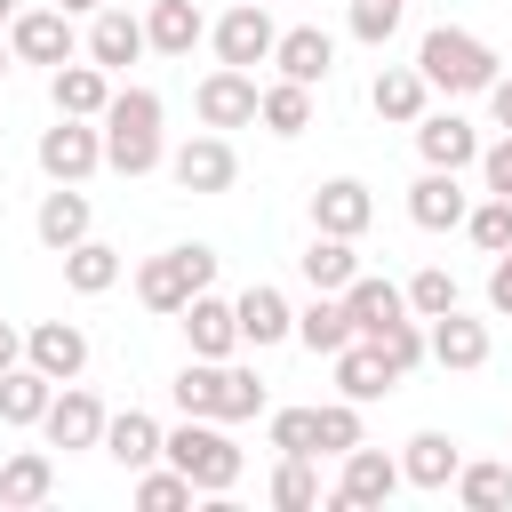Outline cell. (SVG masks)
Here are the masks:
<instances>
[{
    "mask_svg": "<svg viewBox=\"0 0 512 512\" xmlns=\"http://www.w3.org/2000/svg\"><path fill=\"white\" fill-rule=\"evenodd\" d=\"M168 176H176L184 192H232V184H240V152H232L224 128H200V136H184V144L168 152Z\"/></svg>",
    "mask_w": 512,
    "mask_h": 512,
    "instance_id": "9c48e42d",
    "label": "cell"
},
{
    "mask_svg": "<svg viewBox=\"0 0 512 512\" xmlns=\"http://www.w3.org/2000/svg\"><path fill=\"white\" fill-rule=\"evenodd\" d=\"M344 320H352V336H384L392 320H408V288H392V280L360 272V280L344 288Z\"/></svg>",
    "mask_w": 512,
    "mask_h": 512,
    "instance_id": "484cf974",
    "label": "cell"
},
{
    "mask_svg": "<svg viewBox=\"0 0 512 512\" xmlns=\"http://www.w3.org/2000/svg\"><path fill=\"white\" fill-rule=\"evenodd\" d=\"M16 360H24V328H8V320H0V376H8Z\"/></svg>",
    "mask_w": 512,
    "mask_h": 512,
    "instance_id": "c3c4849f",
    "label": "cell"
},
{
    "mask_svg": "<svg viewBox=\"0 0 512 512\" xmlns=\"http://www.w3.org/2000/svg\"><path fill=\"white\" fill-rule=\"evenodd\" d=\"M488 112H496V128H512V72H496V88H488Z\"/></svg>",
    "mask_w": 512,
    "mask_h": 512,
    "instance_id": "7dc6e473",
    "label": "cell"
},
{
    "mask_svg": "<svg viewBox=\"0 0 512 512\" xmlns=\"http://www.w3.org/2000/svg\"><path fill=\"white\" fill-rule=\"evenodd\" d=\"M424 336H432V360L440 368H456V376H472V368H488V320H472L464 304L456 312H440V320H424Z\"/></svg>",
    "mask_w": 512,
    "mask_h": 512,
    "instance_id": "d6986e66",
    "label": "cell"
},
{
    "mask_svg": "<svg viewBox=\"0 0 512 512\" xmlns=\"http://www.w3.org/2000/svg\"><path fill=\"white\" fill-rule=\"evenodd\" d=\"M392 384H400V376H392V360H384L368 336H352V344L336 352V392H344V400H360V408H368V400H384Z\"/></svg>",
    "mask_w": 512,
    "mask_h": 512,
    "instance_id": "f1b7e54d",
    "label": "cell"
},
{
    "mask_svg": "<svg viewBox=\"0 0 512 512\" xmlns=\"http://www.w3.org/2000/svg\"><path fill=\"white\" fill-rule=\"evenodd\" d=\"M368 432H360V400H320V456H352Z\"/></svg>",
    "mask_w": 512,
    "mask_h": 512,
    "instance_id": "b9f144b4",
    "label": "cell"
},
{
    "mask_svg": "<svg viewBox=\"0 0 512 512\" xmlns=\"http://www.w3.org/2000/svg\"><path fill=\"white\" fill-rule=\"evenodd\" d=\"M144 40H152V56H192V48L208 40L200 0H152V8H144Z\"/></svg>",
    "mask_w": 512,
    "mask_h": 512,
    "instance_id": "83f0119b",
    "label": "cell"
},
{
    "mask_svg": "<svg viewBox=\"0 0 512 512\" xmlns=\"http://www.w3.org/2000/svg\"><path fill=\"white\" fill-rule=\"evenodd\" d=\"M32 160H40L48 184H88V176L104 168V120H72V112H56V128H40Z\"/></svg>",
    "mask_w": 512,
    "mask_h": 512,
    "instance_id": "8992f818",
    "label": "cell"
},
{
    "mask_svg": "<svg viewBox=\"0 0 512 512\" xmlns=\"http://www.w3.org/2000/svg\"><path fill=\"white\" fill-rule=\"evenodd\" d=\"M368 344L392 360V376H416V368L432 360V336L416 328V312H408V320H392V328H384V336H368Z\"/></svg>",
    "mask_w": 512,
    "mask_h": 512,
    "instance_id": "f35d334b",
    "label": "cell"
},
{
    "mask_svg": "<svg viewBox=\"0 0 512 512\" xmlns=\"http://www.w3.org/2000/svg\"><path fill=\"white\" fill-rule=\"evenodd\" d=\"M344 472H336V488H328V504L336 512H376V504H392L400 488H408V472H400V456H384V448H352V456H336Z\"/></svg>",
    "mask_w": 512,
    "mask_h": 512,
    "instance_id": "ba28073f",
    "label": "cell"
},
{
    "mask_svg": "<svg viewBox=\"0 0 512 512\" xmlns=\"http://www.w3.org/2000/svg\"><path fill=\"white\" fill-rule=\"evenodd\" d=\"M208 48H216V64H240V72L272 64V48H280L272 0H232V8H224V16L208 24Z\"/></svg>",
    "mask_w": 512,
    "mask_h": 512,
    "instance_id": "52a82bcc",
    "label": "cell"
},
{
    "mask_svg": "<svg viewBox=\"0 0 512 512\" xmlns=\"http://www.w3.org/2000/svg\"><path fill=\"white\" fill-rule=\"evenodd\" d=\"M56 8H72V16H96V8H104V0H56Z\"/></svg>",
    "mask_w": 512,
    "mask_h": 512,
    "instance_id": "681fc988",
    "label": "cell"
},
{
    "mask_svg": "<svg viewBox=\"0 0 512 512\" xmlns=\"http://www.w3.org/2000/svg\"><path fill=\"white\" fill-rule=\"evenodd\" d=\"M104 456H112L120 472H144V464L168 456V432H160L144 408H120V416H104Z\"/></svg>",
    "mask_w": 512,
    "mask_h": 512,
    "instance_id": "d4e9b609",
    "label": "cell"
},
{
    "mask_svg": "<svg viewBox=\"0 0 512 512\" xmlns=\"http://www.w3.org/2000/svg\"><path fill=\"white\" fill-rule=\"evenodd\" d=\"M144 48H152V40H144V16L112 8V0H104V8L88 16V56H96L104 72H128V64H136Z\"/></svg>",
    "mask_w": 512,
    "mask_h": 512,
    "instance_id": "603a6c76",
    "label": "cell"
},
{
    "mask_svg": "<svg viewBox=\"0 0 512 512\" xmlns=\"http://www.w3.org/2000/svg\"><path fill=\"white\" fill-rule=\"evenodd\" d=\"M480 184H488V192H512V128H504L496 144H480Z\"/></svg>",
    "mask_w": 512,
    "mask_h": 512,
    "instance_id": "f6af8a7d",
    "label": "cell"
},
{
    "mask_svg": "<svg viewBox=\"0 0 512 512\" xmlns=\"http://www.w3.org/2000/svg\"><path fill=\"white\" fill-rule=\"evenodd\" d=\"M120 248H104L96 232L80 240V248H64V280H72V296H104V288H120Z\"/></svg>",
    "mask_w": 512,
    "mask_h": 512,
    "instance_id": "836d02e7",
    "label": "cell"
},
{
    "mask_svg": "<svg viewBox=\"0 0 512 512\" xmlns=\"http://www.w3.org/2000/svg\"><path fill=\"white\" fill-rule=\"evenodd\" d=\"M272 72H280V80H304V88H328V72H336V40H328L320 24H288L280 48H272Z\"/></svg>",
    "mask_w": 512,
    "mask_h": 512,
    "instance_id": "ffe728a7",
    "label": "cell"
},
{
    "mask_svg": "<svg viewBox=\"0 0 512 512\" xmlns=\"http://www.w3.org/2000/svg\"><path fill=\"white\" fill-rule=\"evenodd\" d=\"M104 168H112V176H152V168H168L160 96H152V88H112V104H104Z\"/></svg>",
    "mask_w": 512,
    "mask_h": 512,
    "instance_id": "3957f363",
    "label": "cell"
},
{
    "mask_svg": "<svg viewBox=\"0 0 512 512\" xmlns=\"http://www.w3.org/2000/svg\"><path fill=\"white\" fill-rule=\"evenodd\" d=\"M368 104H376V120H392V128H416V120L432 112V80H424L416 64H384V72L368 80Z\"/></svg>",
    "mask_w": 512,
    "mask_h": 512,
    "instance_id": "44dd1931",
    "label": "cell"
},
{
    "mask_svg": "<svg viewBox=\"0 0 512 512\" xmlns=\"http://www.w3.org/2000/svg\"><path fill=\"white\" fill-rule=\"evenodd\" d=\"M24 360H32L40 376H56V384H80V368H88V328H80V320H32V328H24Z\"/></svg>",
    "mask_w": 512,
    "mask_h": 512,
    "instance_id": "7c38bea8",
    "label": "cell"
},
{
    "mask_svg": "<svg viewBox=\"0 0 512 512\" xmlns=\"http://www.w3.org/2000/svg\"><path fill=\"white\" fill-rule=\"evenodd\" d=\"M56 496V456L48 448H16L8 464H0V512H32V504H48Z\"/></svg>",
    "mask_w": 512,
    "mask_h": 512,
    "instance_id": "4316f807",
    "label": "cell"
},
{
    "mask_svg": "<svg viewBox=\"0 0 512 512\" xmlns=\"http://www.w3.org/2000/svg\"><path fill=\"white\" fill-rule=\"evenodd\" d=\"M192 496H200V488H192L176 464H144V472H136V504H144V512H184Z\"/></svg>",
    "mask_w": 512,
    "mask_h": 512,
    "instance_id": "60d3db41",
    "label": "cell"
},
{
    "mask_svg": "<svg viewBox=\"0 0 512 512\" xmlns=\"http://www.w3.org/2000/svg\"><path fill=\"white\" fill-rule=\"evenodd\" d=\"M232 312H240V344H256V352H272V344H288V336H296V304H288L272 280L240 288V296H232Z\"/></svg>",
    "mask_w": 512,
    "mask_h": 512,
    "instance_id": "e0dca14e",
    "label": "cell"
},
{
    "mask_svg": "<svg viewBox=\"0 0 512 512\" xmlns=\"http://www.w3.org/2000/svg\"><path fill=\"white\" fill-rule=\"evenodd\" d=\"M416 152H424V168H456V176H464V168H480V128H472L456 104H448V112H424V120H416Z\"/></svg>",
    "mask_w": 512,
    "mask_h": 512,
    "instance_id": "5bb4252c",
    "label": "cell"
},
{
    "mask_svg": "<svg viewBox=\"0 0 512 512\" xmlns=\"http://www.w3.org/2000/svg\"><path fill=\"white\" fill-rule=\"evenodd\" d=\"M456 504L464 512H504L512 504V464H496V456L488 464H464L456 472Z\"/></svg>",
    "mask_w": 512,
    "mask_h": 512,
    "instance_id": "d590c367",
    "label": "cell"
},
{
    "mask_svg": "<svg viewBox=\"0 0 512 512\" xmlns=\"http://www.w3.org/2000/svg\"><path fill=\"white\" fill-rule=\"evenodd\" d=\"M272 504H280V512H312V504H320L312 456H280V464H272Z\"/></svg>",
    "mask_w": 512,
    "mask_h": 512,
    "instance_id": "ab89813d",
    "label": "cell"
},
{
    "mask_svg": "<svg viewBox=\"0 0 512 512\" xmlns=\"http://www.w3.org/2000/svg\"><path fill=\"white\" fill-rule=\"evenodd\" d=\"M88 224H96V208H88V192L80 184H56V192H40V208H32V232H40V248H80L88 240Z\"/></svg>",
    "mask_w": 512,
    "mask_h": 512,
    "instance_id": "7402d4cb",
    "label": "cell"
},
{
    "mask_svg": "<svg viewBox=\"0 0 512 512\" xmlns=\"http://www.w3.org/2000/svg\"><path fill=\"white\" fill-rule=\"evenodd\" d=\"M272 448L280 456H320V408H272Z\"/></svg>",
    "mask_w": 512,
    "mask_h": 512,
    "instance_id": "7bdbcfd3",
    "label": "cell"
},
{
    "mask_svg": "<svg viewBox=\"0 0 512 512\" xmlns=\"http://www.w3.org/2000/svg\"><path fill=\"white\" fill-rule=\"evenodd\" d=\"M168 400H176L184 416H216V424H248V416H264V384H256V368H232V360H200V352L176 368Z\"/></svg>",
    "mask_w": 512,
    "mask_h": 512,
    "instance_id": "6da1fadb",
    "label": "cell"
},
{
    "mask_svg": "<svg viewBox=\"0 0 512 512\" xmlns=\"http://www.w3.org/2000/svg\"><path fill=\"white\" fill-rule=\"evenodd\" d=\"M256 104H264V88H256V72H240V64H216V72L192 88L200 128H248V120H256Z\"/></svg>",
    "mask_w": 512,
    "mask_h": 512,
    "instance_id": "8fae6325",
    "label": "cell"
},
{
    "mask_svg": "<svg viewBox=\"0 0 512 512\" xmlns=\"http://www.w3.org/2000/svg\"><path fill=\"white\" fill-rule=\"evenodd\" d=\"M400 472H408V488H456V472H464V448L448 440V432H416L408 448H400Z\"/></svg>",
    "mask_w": 512,
    "mask_h": 512,
    "instance_id": "f546056e",
    "label": "cell"
},
{
    "mask_svg": "<svg viewBox=\"0 0 512 512\" xmlns=\"http://www.w3.org/2000/svg\"><path fill=\"white\" fill-rule=\"evenodd\" d=\"M296 344H304V352H320V360H336V352L352 344V320H344V296H320V288H312V304L296 312Z\"/></svg>",
    "mask_w": 512,
    "mask_h": 512,
    "instance_id": "d6a6232c",
    "label": "cell"
},
{
    "mask_svg": "<svg viewBox=\"0 0 512 512\" xmlns=\"http://www.w3.org/2000/svg\"><path fill=\"white\" fill-rule=\"evenodd\" d=\"M8 64H16V48H8V40H0V80H8Z\"/></svg>",
    "mask_w": 512,
    "mask_h": 512,
    "instance_id": "f907efd6",
    "label": "cell"
},
{
    "mask_svg": "<svg viewBox=\"0 0 512 512\" xmlns=\"http://www.w3.org/2000/svg\"><path fill=\"white\" fill-rule=\"evenodd\" d=\"M256 120H264L272 136H304V128H312V88H304V80H272L264 104H256Z\"/></svg>",
    "mask_w": 512,
    "mask_h": 512,
    "instance_id": "e575fe53",
    "label": "cell"
},
{
    "mask_svg": "<svg viewBox=\"0 0 512 512\" xmlns=\"http://www.w3.org/2000/svg\"><path fill=\"white\" fill-rule=\"evenodd\" d=\"M176 320H184V344H192L200 360H232V352H240V312H232L216 288H200Z\"/></svg>",
    "mask_w": 512,
    "mask_h": 512,
    "instance_id": "ac0fdd59",
    "label": "cell"
},
{
    "mask_svg": "<svg viewBox=\"0 0 512 512\" xmlns=\"http://www.w3.org/2000/svg\"><path fill=\"white\" fill-rule=\"evenodd\" d=\"M296 272H304L320 296H344V288L360 280V256H352V240H336V232H312V248L296 256Z\"/></svg>",
    "mask_w": 512,
    "mask_h": 512,
    "instance_id": "4dcf8cb0",
    "label": "cell"
},
{
    "mask_svg": "<svg viewBox=\"0 0 512 512\" xmlns=\"http://www.w3.org/2000/svg\"><path fill=\"white\" fill-rule=\"evenodd\" d=\"M464 232H472V248H480V256H504V248H512V192H488V200H472Z\"/></svg>",
    "mask_w": 512,
    "mask_h": 512,
    "instance_id": "8d00e7d4",
    "label": "cell"
},
{
    "mask_svg": "<svg viewBox=\"0 0 512 512\" xmlns=\"http://www.w3.org/2000/svg\"><path fill=\"white\" fill-rule=\"evenodd\" d=\"M8 48H16V64H72V48H80V32H72V8H16V24H8Z\"/></svg>",
    "mask_w": 512,
    "mask_h": 512,
    "instance_id": "30bf717a",
    "label": "cell"
},
{
    "mask_svg": "<svg viewBox=\"0 0 512 512\" xmlns=\"http://www.w3.org/2000/svg\"><path fill=\"white\" fill-rule=\"evenodd\" d=\"M488 312H504V320H512V248L488 264Z\"/></svg>",
    "mask_w": 512,
    "mask_h": 512,
    "instance_id": "bcb514c9",
    "label": "cell"
},
{
    "mask_svg": "<svg viewBox=\"0 0 512 512\" xmlns=\"http://www.w3.org/2000/svg\"><path fill=\"white\" fill-rule=\"evenodd\" d=\"M40 432H48V448H104V400L88 384H56Z\"/></svg>",
    "mask_w": 512,
    "mask_h": 512,
    "instance_id": "4fadbf2b",
    "label": "cell"
},
{
    "mask_svg": "<svg viewBox=\"0 0 512 512\" xmlns=\"http://www.w3.org/2000/svg\"><path fill=\"white\" fill-rule=\"evenodd\" d=\"M344 32H352L360 48H384V40L400 32V0H352V16H344Z\"/></svg>",
    "mask_w": 512,
    "mask_h": 512,
    "instance_id": "ee69618b",
    "label": "cell"
},
{
    "mask_svg": "<svg viewBox=\"0 0 512 512\" xmlns=\"http://www.w3.org/2000/svg\"><path fill=\"white\" fill-rule=\"evenodd\" d=\"M376 224V192L360 184V176H328L320 192H312V232H336V240H360Z\"/></svg>",
    "mask_w": 512,
    "mask_h": 512,
    "instance_id": "2e32d148",
    "label": "cell"
},
{
    "mask_svg": "<svg viewBox=\"0 0 512 512\" xmlns=\"http://www.w3.org/2000/svg\"><path fill=\"white\" fill-rule=\"evenodd\" d=\"M464 216H472V192L456 184V168H424L408 184V224L416 232H456Z\"/></svg>",
    "mask_w": 512,
    "mask_h": 512,
    "instance_id": "9a60e30c",
    "label": "cell"
},
{
    "mask_svg": "<svg viewBox=\"0 0 512 512\" xmlns=\"http://www.w3.org/2000/svg\"><path fill=\"white\" fill-rule=\"evenodd\" d=\"M168 464H176L200 496H232V488H240V448H232V432H224L216 416H184V424L168 432Z\"/></svg>",
    "mask_w": 512,
    "mask_h": 512,
    "instance_id": "5b68a950",
    "label": "cell"
},
{
    "mask_svg": "<svg viewBox=\"0 0 512 512\" xmlns=\"http://www.w3.org/2000/svg\"><path fill=\"white\" fill-rule=\"evenodd\" d=\"M48 400H56V376H40L32 360H16V368L0 376V424H16V432H24V424H40V416H48Z\"/></svg>",
    "mask_w": 512,
    "mask_h": 512,
    "instance_id": "1f68e13d",
    "label": "cell"
},
{
    "mask_svg": "<svg viewBox=\"0 0 512 512\" xmlns=\"http://www.w3.org/2000/svg\"><path fill=\"white\" fill-rule=\"evenodd\" d=\"M208 280H216V248H208V240H184V248H160V256H144V264H136V304L176 320Z\"/></svg>",
    "mask_w": 512,
    "mask_h": 512,
    "instance_id": "277c9868",
    "label": "cell"
},
{
    "mask_svg": "<svg viewBox=\"0 0 512 512\" xmlns=\"http://www.w3.org/2000/svg\"><path fill=\"white\" fill-rule=\"evenodd\" d=\"M456 304H464V288H456L448 264H424V272L408 280V312H416V320H440V312H456Z\"/></svg>",
    "mask_w": 512,
    "mask_h": 512,
    "instance_id": "74e56055",
    "label": "cell"
},
{
    "mask_svg": "<svg viewBox=\"0 0 512 512\" xmlns=\"http://www.w3.org/2000/svg\"><path fill=\"white\" fill-rule=\"evenodd\" d=\"M48 104L56 112H72V120H104V104H112V72L88 56V64H56L48 72Z\"/></svg>",
    "mask_w": 512,
    "mask_h": 512,
    "instance_id": "cb8c5ba5",
    "label": "cell"
},
{
    "mask_svg": "<svg viewBox=\"0 0 512 512\" xmlns=\"http://www.w3.org/2000/svg\"><path fill=\"white\" fill-rule=\"evenodd\" d=\"M0 24H16V0H0Z\"/></svg>",
    "mask_w": 512,
    "mask_h": 512,
    "instance_id": "816d5d0a",
    "label": "cell"
},
{
    "mask_svg": "<svg viewBox=\"0 0 512 512\" xmlns=\"http://www.w3.org/2000/svg\"><path fill=\"white\" fill-rule=\"evenodd\" d=\"M416 72H424L440 96H488L496 72H504V56H496L480 32H464V24H432V32L416 40Z\"/></svg>",
    "mask_w": 512,
    "mask_h": 512,
    "instance_id": "7a4b0ae2",
    "label": "cell"
}]
</instances>
